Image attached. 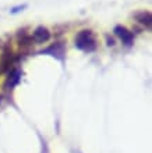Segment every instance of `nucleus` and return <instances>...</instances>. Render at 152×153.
Instances as JSON below:
<instances>
[{
  "instance_id": "obj_1",
  "label": "nucleus",
  "mask_w": 152,
  "mask_h": 153,
  "mask_svg": "<svg viewBox=\"0 0 152 153\" xmlns=\"http://www.w3.org/2000/svg\"><path fill=\"white\" fill-rule=\"evenodd\" d=\"M76 48H78L82 52H94L96 49V39L94 36L92 31L82 29L76 35Z\"/></svg>"
},
{
  "instance_id": "obj_2",
  "label": "nucleus",
  "mask_w": 152,
  "mask_h": 153,
  "mask_svg": "<svg viewBox=\"0 0 152 153\" xmlns=\"http://www.w3.org/2000/svg\"><path fill=\"white\" fill-rule=\"evenodd\" d=\"M115 33H116V36L120 38L121 42H123L126 46H131L133 42H134V35H133V32L130 29L126 28V27H123V25L115 27Z\"/></svg>"
},
{
  "instance_id": "obj_3",
  "label": "nucleus",
  "mask_w": 152,
  "mask_h": 153,
  "mask_svg": "<svg viewBox=\"0 0 152 153\" xmlns=\"http://www.w3.org/2000/svg\"><path fill=\"white\" fill-rule=\"evenodd\" d=\"M31 38H32V40H34V43L42 45V43H46V42L50 39V32H49V29L45 28V27H38V28L34 29Z\"/></svg>"
},
{
  "instance_id": "obj_4",
  "label": "nucleus",
  "mask_w": 152,
  "mask_h": 153,
  "mask_svg": "<svg viewBox=\"0 0 152 153\" xmlns=\"http://www.w3.org/2000/svg\"><path fill=\"white\" fill-rule=\"evenodd\" d=\"M133 18L138 22V24L144 25V27H151L152 25V14L148 10H140L133 14Z\"/></svg>"
},
{
  "instance_id": "obj_5",
  "label": "nucleus",
  "mask_w": 152,
  "mask_h": 153,
  "mask_svg": "<svg viewBox=\"0 0 152 153\" xmlns=\"http://www.w3.org/2000/svg\"><path fill=\"white\" fill-rule=\"evenodd\" d=\"M13 61V53L11 50H6L1 57V63H0V73H4L7 68H10V64Z\"/></svg>"
},
{
  "instance_id": "obj_6",
  "label": "nucleus",
  "mask_w": 152,
  "mask_h": 153,
  "mask_svg": "<svg viewBox=\"0 0 152 153\" xmlns=\"http://www.w3.org/2000/svg\"><path fill=\"white\" fill-rule=\"evenodd\" d=\"M18 81H20V73H13L11 76L8 78L7 84H10V86H14V85H16Z\"/></svg>"
},
{
  "instance_id": "obj_7",
  "label": "nucleus",
  "mask_w": 152,
  "mask_h": 153,
  "mask_svg": "<svg viewBox=\"0 0 152 153\" xmlns=\"http://www.w3.org/2000/svg\"><path fill=\"white\" fill-rule=\"evenodd\" d=\"M25 7H27L25 4H22V6H18V7H14V8L11 10V13H13V14H16V13H18V11H22Z\"/></svg>"
},
{
  "instance_id": "obj_8",
  "label": "nucleus",
  "mask_w": 152,
  "mask_h": 153,
  "mask_svg": "<svg viewBox=\"0 0 152 153\" xmlns=\"http://www.w3.org/2000/svg\"><path fill=\"white\" fill-rule=\"evenodd\" d=\"M106 39H108V45H109V46H113V45H115V40H113L112 38L106 36Z\"/></svg>"
}]
</instances>
